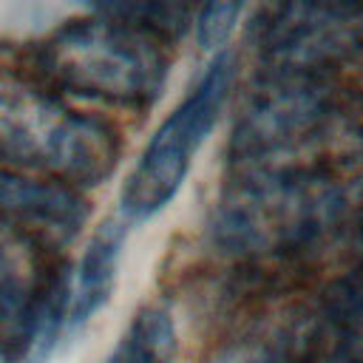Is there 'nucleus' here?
Returning a JSON list of instances; mask_svg holds the SVG:
<instances>
[{
	"mask_svg": "<svg viewBox=\"0 0 363 363\" xmlns=\"http://www.w3.org/2000/svg\"><path fill=\"white\" fill-rule=\"evenodd\" d=\"M233 82L235 60L224 51L207 65L187 96L156 128L119 196V210L128 224L150 218L179 193L199 147L213 133L221 111L227 108Z\"/></svg>",
	"mask_w": 363,
	"mask_h": 363,
	"instance_id": "obj_5",
	"label": "nucleus"
},
{
	"mask_svg": "<svg viewBox=\"0 0 363 363\" xmlns=\"http://www.w3.org/2000/svg\"><path fill=\"white\" fill-rule=\"evenodd\" d=\"M176 352V323L164 306L153 303L142 306L130 318L128 329L122 332L105 363H173Z\"/></svg>",
	"mask_w": 363,
	"mask_h": 363,
	"instance_id": "obj_10",
	"label": "nucleus"
},
{
	"mask_svg": "<svg viewBox=\"0 0 363 363\" xmlns=\"http://www.w3.org/2000/svg\"><path fill=\"white\" fill-rule=\"evenodd\" d=\"M340 111L335 77L261 74L233 128V170L315 164L309 153L337 130Z\"/></svg>",
	"mask_w": 363,
	"mask_h": 363,
	"instance_id": "obj_4",
	"label": "nucleus"
},
{
	"mask_svg": "<svg viewBox=\"0 0 363 363\" xmlns=\"http://www.w3.org/2000/svg\"><path fill=\"white\" fill-rule=\"evenodd\" d=\"M65 272L54 244L0 218V360L23 318Z\"/></svg>",
	"mask_w": 363,
	"mask_h": 363,
	"instance_id": "obj_7",
	"label": "nucleus"
},
{
	"mask_svg": "<svg viewBox=\"0 0 363 363\" xmlns=\"http://www.w3.org/2000/svg\"><path fill=\"white\" fill-rule=\"evenodd\" d=\"M346 216V184L326 162L241 167L216 207L213 238L250 261H301L335 238Z\"/></svg>",
	"mask_w": 363,
	"mask_h": 363,
	"instance_id": "obj_1",
	"label": "nucleus"
},
{
	"mask_svg": "<svg viewBox=\"0 0 363 363\" xmlns=\"http://www.w3.org/2000/svg\"><path fill=\"white\" fill-rule=\"evenodd\" d=\"M357 43L354 6H275L255 23L264 74L335 77Z\"/></svg>",
	"mask_w": 363,
	"mask_h": 363,
	"instance_id": "obj_6",
	"label": "nucleus"
},
{
	"mask_svg": "<svg viewBox=\"0 0 363 363\" xmlns=\"http://www.w3.org/2000/svg\"><path fill=\"white\" fill-rule=\"evenodd\" d=\"M122 153L116 128L34 85L0 88V162L71 190L102 184Z\"/></svg>",
	"mask_w": 363,
	"mask_h": 363,
	"instance_id": "obj_3",
	"label": "nucleus"
},
{
	"mask_svg": "<svg viewBox=\"0 0 363 363\" xmlns=\"http://www.w3.org/2000/svg\"><path fill=\"white\" fill-rule=\"evenodd\" d=\"M0 218L60 247L82 230L88 204L71 187L0 167Z\"/></svg>",
	"mask_w": 363,
	"mask_h": 363,
	"instance_id": "obj_8",
	"label": "nucleus"
},
{
	"mask_svg": "<svg viewBox=\"0 0 363 363\" xmlns=\"http://www.w3.org/2000/svg\"><path fill=\"white\" fill-rule=\"evenodd\" d=\"M128 221L122 216L116 218H105L82 258L77 267V275L71 278L68 286V309H65V335L79 332L108 301L116 284V269H119V258H122V247L128 238Z\"/></svg>",
	"mask_w": 363,
	"mask_h": 363,
	"instance_id": "obj_9",
	"label": "nucleus"
},
{
	"mask_svg": "<svg viewBox=\"0 0 363 363\" xmlns=\"http://www.w3.org/2000/svg\"><path fill=\"white\" fill-rule=\"evenodd\" d=\"M244 11V6L238 3H210L199 11L196 17V37H199V45L204 51H213L218 45H224L238 23V14Z\"/></svg>",
	"mask_w": 363,
	"mask_h": 363,
	"instance_id": "obj_11",
	"label": "nucleus"
},
{
	"mask_svg": "<svg viewBox=\"0 0 363 363\" xmlns=\"http://www.w3.org/2000/svg\"><path fill=\"white\" fill-rule=\"evenodd\" d=\"M34 65L51 88L142 111L159 99L170 57L167 40L108 6L45 37L34 48Z\"/></svg>",
	"mask_w": 363,
	"mask_h": 363,
	"instance_id": "obj_2",
	"label": "nucleus"
}]
</instances>
